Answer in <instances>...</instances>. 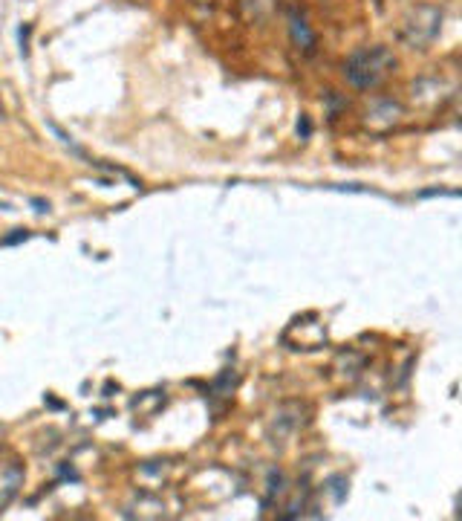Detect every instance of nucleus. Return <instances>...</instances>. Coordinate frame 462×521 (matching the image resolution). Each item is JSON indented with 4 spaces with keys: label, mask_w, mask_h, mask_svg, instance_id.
Wrapping results in <instances>:
<instances>
[{
    "label": "nucleus",
    "mask_w": 462,
    "mask_h": 521,
    "mask_svg": "<svg viewBox=\"0 0 462 521\" xmlns=\"http://www.w3.org/2000/svg\"><path fill=\"white\" fill-rule=\"evenodd\" d=\"M26 238H29L26 229H12V235H6L0 243H4V247H15V243H21V240H26Z\"/></svg>",
    "instance_id": "4"
},
{
    "label": "nucleus",
    "mask_w": 462,
    "mask_h": 521,
    "mask_svg": "<svg viewBox=\"0 0 462 521\" xmlns=\"http://www.w3.org/2000/svg\"><path fill=\"white\" fill-rule=\"evenodd\" d=\"M289 38L300 52H307V56H312V52H315L318 38H315L312 27L307 24V17L300 12H289Z\"/></svg>",
    "instance_id": "3"
},
{
    "label": "nucleus",
    "mask_w": 462,
    "mask_h": 521,
    "mask_svg": "<svg viewBox=\"0 0 462 521\" xmlns=\"http://www.w3.org/2000/svg\"><path fill=\"white\" fill-rule=\"evenodd\" d=\"M396 69V56L390 47H362L344 61V76L359 90H373Z\"/></svg>",
    "instance_id": "1"
},
{
    "label": "nucleus",
    "mask_w": 462,
    "mask_h": 521,
    "mask_svg": "<svg viewBox=\"0 0 462 521\" xmlns=\"http://www.w3.org/2000/svg\"><path fill=\"white\" fill-rule=\"evenodd\" d=\"M442 32V9L431 4H419L404 15L402 21V41L411 49L431 47Z\"/></svg>",
    "instance_id": "2"
}]
</instances>
